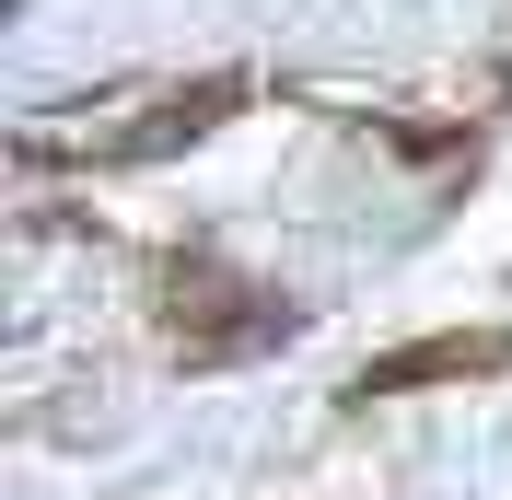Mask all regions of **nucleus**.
<instances>
[{
	"instance_id": "obj_1",
	"label": "nucleus",
	"mask_w": 512,
	"mask_h": 500,
	"mask_svg": "<svg viewBox=\"0 0 512 500\" xmlns=\"http://www.w3.org/2000/svg\"><path fill=\"white\" fill-rule=\"evenodd\" d=\"M291 326H303V314H291L268 280L222 268L210 245H187V256H175V280H163V338H175V361H187V373H233V361H268Z\"/></svg>"
},
{
	"instance_id": "obj_2",
	"label": "nucleus",
	"mask_w": 512,
	"mask_h": 500,
	"mask_svg": "<svg viewBox=\"0 0 512 500\" xmlns=\"http://www.w3.org/2000/svg\"><path fill=\"white\" fill-rule=\"evenodd\" d=\"M245 94H256L245 70H210V82H175V94H152V117H128V128H82L70 152H82V163H163L175 140H210V128H222Z\"/></svg>"
},
{
	"instance_id": "obj_3",
	"label": "nucleus",
	"mask_w": 512,
	"mask_h": 500,
	"mask_svg": "<svg viewBox=\"0 0 512 500\" xmlns=\"http://www.w3.org/2000/svg\"><path fill=\"white\" fill-rule=\"evenodd\" d=\"M478 373H512V326H454V338H419V349H384L350 373V407L373 396H419V384H478Z\"/></svg>"
}]
</instances>
